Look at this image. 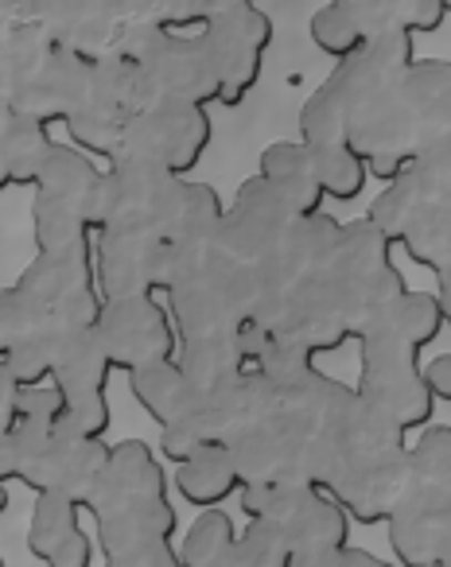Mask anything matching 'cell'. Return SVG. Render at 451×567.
Listing matches in <instances>:
<instances>
[{"mask_svg":"<svg viewBox=\"0 0 451 567\" xmlns=\"http://www.w3.org/2000/svg\"><path fill=\"white\" fill-rule=\"evenodd\" d=\"M105 567H183L175 556V505L167 474L144 440L113 443L110 463L86 502Z\"/></svg>","mask_w":451,"mask_h":567,"instance_id":"6da1fadb","label":"cell"},{"mask_svg":"<svg viewBox=\"0 0 451 567\" xmlns=\"http://www.w3.org/2000/svg\"><path fill=\"white\" fill-rule=\"evenodd\" d=\"M358 378L355 393L373 416L393 432H424L432 424L435 401L428 396L424 381H420V347H412L409 339H401L397 331H389L386 323L370 319L358 331Z\"/></svg>","mask_w":451,"mask_h":567,"instance_id":"7a4b0ae2","label":"cell"},{"mask_svg":"<svg viewBox=\"0 0 451 567\" xmlns=\"http://www.w3.org/2000/svg\"><path fill=\"white\" fill-rule=\"evenodd\" d=\"M164 311L180 342L234 331L254 311V272H249V265L214 249L203 265L183 272L167 288Z\"/></svg>","mask_w":451,"mask_h":567,"instance_id":"3957f363","label":"cell"},{"mask_svg":"<svg viewBox=\"0 0 451 567\" xmlns=\"http://www.w3.org/2000/svg\"><path fill=\"white\" fill-rule=\"evenodd\" d=\"M324 272L331 276L335 292H339L342 308H347L355 339L386 303H393L401 292H409L401 268L393 265V245L366 218L342 221L339 245H335L331 265Z\"/></svg>","mask_w":451,"mask_h":567,"instance_id":"277c9868","label":"cell"},{"mask_svg":"<svg viewBox=\"0 0 451 567\" xmlns=\"http://www.w3.org/2000/svg\"><path fill=\"white\" fill-rule=\"evenodd\" d=\"M218 71V105L234 110L262 82L265 51L273 48V20L249 0H211L206 32L198 35Z\"/></svg>","mask_w":451,"mask_h":567,"instance_id":"5b68a950","label":"cell"},{"mask_svg":"<svg viewBox=\"0 0 451 567\" xmlns=\"http://www.w3.org/2000/svg\"><path fill=\"white\" fill-rule=\"evenodd\" d=\"M311 435L316 424L296 412L246 424L226 440L238 486H308L311 489Z\"/></svg>","mask_w":451,"mask_h":567,"instance_id":"8992f818","label":"cell"},{"mask_svg":"<svg viewBox=\"0 0 451 567\" xmlns=\"http://www.w3.org/2000/svg\"><path fill=\"white\" fill-rule=\"evenodd\" d=\"M218 71L198 35L156 32L148 51L136 59V113L152 105L211 110L218 105Z\"/></svg>","mask_w":451,"mask_h":567,"instance_id":"52a82bcc","label":"cell"},{"mask_svg":"<svg viewBox=\"0 0 451 567\" xmlns=\"http://www.w3.org/2000/svg\"><path fill=\"white\" fill-rule=\"evenodd\" d=\"M211 141H214V125L206 110L152 105V110H141L129 117L113 159H136V164L164 167V172L187 179V175L203 164Z\"/></svg>","mask_w":451,"mask_h":567,"instance_id":"ba28073f","label":"cell"},{"mask_svg":"<svg viewBox=\"0 0 451 567\" xmlns=\"http://www.w3.org/2000/svg\"><path fill=\"white\" fill-rule=\"evenodd\" d=\"M136 113V63L121 55H102L90 63V82L79 110L63 121L71 133V148L86 152L90 159L117 156L121 133Z\"/></svg>","mask_w":451,"mask_h":567,"instance_id":"9c48e42d","label":"cell"},{"mask_svg":"<svg viewBox=\"0 0 451 567\" xmlns=\"http://www.w3.org/2000/svg\"><path fill=\"white\" fill-rule=\"evenodd\" d=\"M98 339H102L105 362L117 373H133L152 362H172L180 339L156 296H133V300H102L98 311Z\"/></svg>","mask_w":451,"mask_h":567,"instance_id":"30bf717a","label":"cell"},{"mask_svg":"<svg viewBox=\"0 0 451 567\" xmlns=\"http://www.w3.org/2000/svg\"><path fill=\"white\" fill-rule=\"evenodd\" d=\"M389 548L401 567H432L451 559V486L404 478L386 517Z\"/></svg>","mask_w":451,"mask_h":567,"instance_id":"8fae6325","label":"cell"},{"mask_svg":"<svg viewBox=\"0 0 451 567\" xmlns=\"http://www.w3.org/2000/svg\"><path fill=\"white\" fill-rule=\"evenodd\" d=\"M94 284L102 300L167 292V245L144 229H110L94 237Z\"/></svg>","mask_w":451,"mask_h":567,"instance_id":"7c38bea8","label":"cell"},{"mask_svg":"<svg viewBox=\"0 0 451 567\" xmlns=\"http://www.w3.org/2000/svg\"><path fill=\"white\" fill-rule=\"evenodd\" d=\"M273 339L304 350L308 358H319L327 350H342L347 342H355L347 308H342L339 292H335L331 276L316 272L296 284L293 292L285 296L277 323H273Z\"/></svg>","mask_w":451,"mask_h":567,"instance_id":"4fadbf2b","label":"cell"},{"mask_svg":"<svg viewBox=\"0 0 451 567\" xmlns=\"http://www.w3.org/2000/svg\"><path fill=\"white\" fill-rule=\"evenodd\" d=\"M296 214L280 203V195L265 179L249 175L238 187L234 203L222 214L218 229V252H226L230 260L254 265V260L269 257L280 241L288 237V229L296 226Z\"/></svg>","mask_w":451,"mask_h":567,"instance_id":"5bb4252c","label":"cell"},{"mask_svg":"<svg viewBox=\"0 0 451 567\" xmlns=\"http://www.w3.org/2000/svg\"><path fill=\"white\" fill-rule=\"evenodd\" d=\"M110 440H71V435H51V443L24 466L20 482L32 494H55L86 509L105 463H110Z\"/></svg>","mask_w":451,"mask_h":567,"instance_id":"9a60e30c","label":"cell"},{"mask_svg":"<svg viewBox=\"0 0 451 567\" xmlns=\"http://www.w3.org/2000/svg\"><path fill=\"white\" fill-rule=\"evenodd\" d=\"M86 82H90V59L51 43V51L40 59L32 79L12 97V117H24L51 133V125H63L79 110L82 94H86Z\"/></svg>","mask_w":451,"mask_h":567,"instance_id":"2e32d148","label":"cell"},{"mask_svg":"<svg viewBox=\"0 0 451 567\" xmlns=\"http://www.w3.org/2000/svg\"><path fill=\"white\" fill-rule=\"evenodd\" d=\"M28 551L48 567H90L94 540L82 528V509L66 497L35 494L28 520Z\"/></svg>","mask_w":451,"mask_h":567,"instance_id":"e0dca14e","label":"cell"},{"mask_svg":"<svg viewBox=\"0 0 451 567\" xmlns=\"http://www.w3.org/2000/svg\"><path fill=\"white\" fill-rule=\"evenodd\" d=\"M257 179L269 183L296 218H311V214L324 210V190H319L316 172H311L308 152L300 148V141L265 144L262 164H257Z\"/></svg>","mask_w":451,"mask_h":567,"instance_id":"ac0fdd59","label":"cell"},{"mask_svg":"<svg viewBox=\"0 0 451 567\" xmlns=\"http://www.w3.org/2000/svg\"><path fill=\"white\" fill-rule=\"evenodd\" d=\"M238 489L242 486H238V474H234L226 443H206L187 463L175 466V494L195 505L198 513L222 509V502L238 497Z\"/></svg>","mask_w":451,"mask_h":567,"instance_id":"d6986e66","label":"cell"},{"mask_svg":"<svg viewBox=\"0 0 451 567\" xmlns=\"http://www.w3.org/2000/svg\"><path fill=\"white\" fill-rule=\"evenodd\" d=\"M285 540L296 556H335V551L350 548V520L339 505L331 502L327 494H311L300 509L293 513L285 528Z\"/></svg>","mask_w":451,"mask_h":567,"instance_id":"ffe728a7","label":"cell"},{"mask_svg":"<svg viewBox=\"0 0 451 567\" xmlns=\"http://www.w3.org/2000/svg\"><path fill=\"white\" fill-rule=\"evenodd\" d=\"M175 365H180L183 381H187L195 393H214V389H226L234 378L246 373L238 347H234V334H203V339H187L175 350Z\"/></svg>","mask_w":451,"mask_h":567,"instance_id":"44dd1931","label":"cell"},{"mask_svg":"<svg viewBox=\"0 0 451 567\" xmlns=\"http://www.w3.org/2000/svg\"><path fill=\"white\" fill-rule=\"evenodd\" d=\"M51 148H55V141H51L48 128L32 125L24 117H12L0 128V164L9 175V187H35Z\"/></svg>","mask_w":451,"mask_h":567,"instance_id":"7402d4cb","label":"cell"},{"mask_svg":"<svg viewBox=\"0 0 451 567\" xmlns=\"http://www.w3.org/2000/svg\"><path fill=\"white\" fill-rule=\"evenodd\" d=\"M129 393L133 401L156 420L160 427L167 420H175L183 412V404L191 401V385L183 381L180 365L172 362H152V365H141V370L129 373Z\"/></svg>","mask_w":451,"mask_h":567,"instance_id":"603a6c76","label":"cell"},{"mask_svg":"<svg viewBox=\"0 0 451 567\" xmlns=\"http://www.w3.org/2000/svg\"><path fill=\"white\" fill-rule=\"evenodd\" d=\"M304 152H308V164H311V172H316V183H319V190H324V198L331 195L335 203H355V198H362L370 175H366V164L350 152L347 141L308 144Z\"/></svg>","mask_w":451,"mask_h":567,"instance_id":"cb8c5ba5","label":"cell"},{"mask_svg":"<svg viewBox=\"0 0 451 567\" xmlns=\"http://www.w3.org/2000/svg\"><path fill=\"white\" fill-rule=\"evenodd\" d=\"M234 540H238V528H234L230 513L203 509L191 520L187 533H183L175 556H180L183 567H222V564H230Z\"/></svg>","mask_w":451,"mask_h":567,"instance_id":"d4e9b609","label":"cell"},{"mask_svg":"<svg viewBox=\"0 0 451 567\" xmlns=\"http://www.w3.org/2000/svg\"><path fill=\"white\" fill-rule=\"evenodd\" d=\"M32 237L40 252L66 249V245H79V241H94L86 210H82L79 203H71V198H55V195H35Z\"/></svg>","mask_w":451,"mask_h":567,"instance_id":"484cf974","label":"cell"},{"mask_svg":"<svg viewBox=\"0 0 451 567\" xmlns=\"http://www.w3.org/2000/svg\"><path fill=\"white\" fill-rule=\"evenodd\" d=\"M308 32H311V43H316L327 59H335V63H347L350 55H358V51L370 43L362 20H358V12H355V0L324 4V9L311 17Z\"/></svg>","mask_w":451,"mask_h":567,"instance_id":"4316f807","label":"cell"},{"mask_svg":"<svg viewBox=\"0 0 451 567\" xmlns=\"http://www.w3.org/2000/svg\"><path fill=\"white\" fill-rule=\"evenodd\" d=\"M55 358H59V331L55 327H43L32 339L12 347L0 362H4V370L12 373V381H17L20 389H43V385H51Z\"/></svg>","mask_w":451,"mask_h":567,"instance_id":"83f0119b","label":"cell"},{"mask_svg":"<svg viewBox=\"0 0 451 567\" xmlns=\"http://www.w3.org/2000/svg\"><path fill=\"white\" fill-rule=\"evenodd\" d=\"M404 478L451 486V432L443 424H428L417 443L404 451Z\"/></svg>","mask_w":451,"mask_h":567,"instance_id":"f1b7e54d","label":"cell"},{"mask_svg":"<svg viewBox=\"0 0 451 567\" xmlns=\"http://www.w3.org/2000/svg\"><path fill=\"white\" fill-rule=\"evenodd\" d=\"M316 489L308 486H242L238 505L249 520H269V525L285 528L293 513L300 509Z\"/></svg>","mask_w":451,"mask_h":567,"instance_id":"f546056e","label":"cell"},{"mask_svg":"<svg viewBox=\"0 0 451 567\" xmlns=\"http://www.w3.org/2000/svg\"><path fill=\"white\" fill-rule=\"evenodd\" d=\"M234 559L238 567H288L293 564V548H288L285 533L269 520H249L234 540Z\"/></svg>","mask_w":451,"mask_h":567,"instance_id":"4dcf8cb0","label":"cell"},{"mask_svg":"<svg viewBox=\"0 0 451 567\" xmlns=\"http://www.w3.org/2000/svg\"><path fill=\"white\" fill-rule=\"evenodd\" d=\"M43 327H51V319L20 292L17 284L0 288V358L24 339H32L35 331H43Z\"/></svg>","mask_w":451,"mask_h":567,"instance_id":"1f68e13d","label":"cell"},{"mask_svg":"<svg viewBox=\"0 0 451 567\" xmlns=\"http://www.w3.org/2000/svg\"><path fill=\"white\" fill-rule=\"evenodd\" d=\"M451 17V9L443 0H393V24L404 35H435L443 28V20Z\"/></svg>","mask_w":451,"mask_h":567,"instance_id":"d6a6232c","label":"cell"},{"mask_svg":"<svg viewBox=\"0 0 451 567\" xmlns=\"http://www.w3.org/2000/svg\"><path fill=\"white\" fill-rule=\"evenodd\" d=\"M420 381H424L428 396H432L435 404H448L451 401V358L435 354L432 362L420 370Z\"/></svg>","mask_w":451,"mask_h":567,"instance_id":"836d02e7","label":"cell"},{"mask_svg":"<svg viewBox=\"0 0 451 567\" xmlns=\"http://www.w3.org/2000/svg\"><path fill=\"white\" fill-rule=\"evenodd\" d=\"M20 393H24V389H20L17 381H12V373L4 370V362H0V432H9L12 420H17Z\"/></svg>","mask_w":451,"mask_h":567,"instance_id":"e575fe53","label":"cell"},{"mask_svg":"<svg viewBox=\"0 0 451 567\" xmlns=\"http://www.w3.org/2000/svg\"><path fill=\"white\" fill-rule=\"evenodd\" d=\"M20 482V451L9 432H0V486Z\"/></svg>","mask_w":451,"mask_h":567,"instance_id":"d590c367","label":"cell"},{"mask_svg":"<svg viewBox=\"0 0 451 567\" xmlns=\"http://www.w3.org/2000/svg\"><path fill=\"white\" fill-rule=\"evenodd\" d=\"M335 567H393L386 564V559H378L373 551H362V548H342L339 559H335Z\"/></svg>","mask_w":451,"mask_h":567,"instance_id":"8d00e7d4","label":"cell"},{"mask_svg":"<svg viewBox=\"0 0 451 567\" xmlns=\"http://www.w3.org/2000/svg\"><path fill=\"white\" fill-rule=\"evenodd\" d=\"M9 505H12V497H9V486H0V517L9 513Z\"/></svg>","mask_w":451,"mask_h":567,"instance_id":"74e56055","label":"cell"},{"mask_svg":"<svg viewBox=\"0 0 451 567\" xmlns=\"http://www.w3.org/2000/svg\"><path fill=\"white\" fill-rule=\"evenodd\" d=\"M432 567H451V559H448V564H432Z\"/></svg>","mask_w":451,"mask_h":567,"instance_id":"f35d334b","label":"cell"}]
</instances>
